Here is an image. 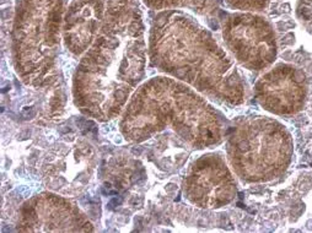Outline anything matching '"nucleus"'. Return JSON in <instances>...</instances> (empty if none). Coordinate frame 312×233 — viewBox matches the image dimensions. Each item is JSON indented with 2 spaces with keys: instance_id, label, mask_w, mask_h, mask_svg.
Wrapping results in <instances>:
<instances>
[{
  "instance_id": "1",
  "label": "nucleus",
  "mask_w": 312,
  "mask_h": 233,
  "mask_svg": "<svg viewBox=\"0 0 312 233\" xmlns=\"http://www.w3.org/2000/svg\"><path fill=\"white\" fill-rule=\"evenodd\" d=\"M133 0H117L107 10L102 32L80 60L73 80L75 106L85 116L107 121L123 113L145 74L144 26Z\"/></svg>"
},
{
  "instance_id": "2",
  "label": "nucleus",
  "mask_w": 312,
  "mask_h": 233,
  "mask_svg": "<svg viewBox=\"0 0 312 233\" xmlns=\"http://www.w3.org/2000/svg\"><path fill=\"white\" fill-rule=\"evenodd\" d=\"M119 126L123 136L134 142L170 128L198 150L216 146L224 137L222 120L208 100L189 85L168 76L154 77L133 93Z\"/></svg>"
},
{
  "instance_id": "3",
  "label": "nucleus",
  "mask_w": 312,
  "mask_h": 233,
  "mask_svg": "<svg viewBox=\"0 0 312 233\" xmlns=\"http://www.w3.org/2000/svg\"><path fill=\"white\" fill-rule=\"evenodd\" d=\"M172 21L176 27L171 32L157 25L151 32V65L203 96L231 106L242 105L246 85L226 52L208 31L197 27L186 16H176Z\"/></svg>"
},
{
  "instance_id": "4",
  "label": "nucleus",
  "mask_w": 312,
  "mask_h": 233,
  "mask_svg": "<svg viewBox=\"0 0 312 233\" xmlns=\"http://www.w3.org/2000/svg\"><path fill=\"white\" fill-rule=\"evenodd\" d=\"M227 162L243 183H268L282 177L294 156V140L279 120L247 116L231 129L226 141Z\"/></svg>"
},
{
  "instance_id": "5",
  "label": "nucleus",
  "mask_w": 312,
  "mask_h": 233,
  "mask_svg": "<svg viewBox=\"0 0 312 233\" xmlns=\"http://www.w3.org/2000/svg\"><path fill=\"white\" fill-rule=\"evenodd\" d=\"M60 20L62 0L53 4L42 26H32L25 7L17 6L12 34L14 63L16 73L30 87L43 89L54 81Z\"/></svg>"
},
{
  "instance_id": "6",
  "label": "nucleus",
  "mask_w": 312,
  "mask_h": 233,
  "mask_svg": "<svg viewBox=\"0 0 312 233\" xmlns=\"http://www.w3.org/2000/svg\"><path fill=\"white\" fill-rule=\"evenodd\" d=\"M97 158L91 144L81 139H70L57 144L42 164L44 185L63 196H75L91 183Z\"/></svg>"
},
{
  "instance_id": "7",
  "label": "nucleus",
  "mask_w": 312,
  "mask_h": 233,
  "mask_svg": "<svg viewBox=\"0 0 312 233\" xmlns=\"http://www.w3.org/2000/svg\"><path fill=\"white\" fill-rule=\"evenodd\" d=\"M184 198L203 209H220L233 201L237 185L231 167L219 152L199 156L183 179Z\"/></svg>"
},
{
  "instance_id": "8",
  "label": "nucleus",
  "mask_w": 312,
  "mask_h": 233,
  "mask_svg": "<svg viewBox=\"0 0 312 233\" xmlns=\"http://www.w3.org/2000/svg\"><path fill=\"white\" fill-rule=\"evenodd\" d=\"M224 39L236 60L247 70H265L277 58L274 31L261 16L252 14L230 16L224 26Z\"/></svg>"
},
{
  "instance_id": "9",
  "label": "nucleus",
  "mask_w": 312,
  "mask_h": 233,
  "mask_svg": "<svg viewBox=\"0 0 312 233\" xmlns=\"http://www.w3.org/2000/svg\"><path fill=\"white\" fill-rule=\"evenodd\" d=\"M254 96L258 105L272 114H296L309 98L307 76L293 64H277L257 81Z\"/></svg>"
},
{
  "instance_id": "10",
  "label": "nucleus",
  "mask_w": 312,
  "mask_h": 233,
  "mask_svg": "<svg viewBox=\"0 0 312 233\" xmlns=\"http://www.w3.org/2000/svg\"><path fill=\"white\" fill-rule=\"evenodd\" d=\"M20 232H92L85 215L60 194L44 193L23 204Z\"/></svg>"
},
{
  "instance_id": "11",
  "label": "nucleus",
  "mask_w": 312,
  "mask_h": 233,
  "mask_svg": "<svg viewBox=\"0 0 312 233\" xmlns=\"http://www.w3.org/2000/svg\"><path fill=\"white\" fill-rule=\"evenodd\" d=\"M277 210L286 227L312 231V172H299L275 195Z\"/></svg>"
},
{
  "instance_id": "12",
  "label": "nucleus",
  "mask_w": 312,
  "mask_h": 233,
  "mask_svg": "<svg viewBox=\"0 0 312 233\" xmlns=\"http://www.w3.org/2000/svg\"><path fill=\"white\" fill-rule=\"evenodd\" d=\"M104 14V4L101 0H78L73 2L65 16V45L80 55L89 50L95 41V34Z\"/></svg>"
}]
</instances>
